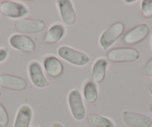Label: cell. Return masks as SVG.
I'll list each match as a JSON object with an SVG mask.
<instances>
[{
	"mask_svg": "<svg viewBox=\"0 0 152 127\" xmlns=\"http://www.w3.org/2000/svg\"><path fill=\"white\" fill-rule=\"evenodd\" d=\"M51 127H64V126L62 125V124L60 123H54L52 124Z\"/></svg>",
	"mask_w": 152,
	"mask_h": 127,
	"instance_id": "cell-23",
	"label": "cell"
},
{
	"mask_svg": "<svg viewBox=\"0 0 152 127\" xmlns=\"http://www.w3.org/2000/svg\"><path fill=\"white\" fill-rule=\"evenodd\" d=\"M122 120L124 123L131 127H151L152 119L144 114L126 111L123 113Z\"/></svg>",
	"mask_w": 152,
	"mask_h": 127,
	"instance_id": "cell-8",
	"label": "cell"
},
{
	"mask_svg": "<svg viewBox=\"0 0 152 127\" xmlns=\"http://www.w3.org/2000/svg\"><path fill=\"white\" fill-rule=\"evenodd\" d=\"M8 56V51L5 49H0V62L5 61Z\"/></svg>",
	"mask_w": 152,
	"mask_h": 127,
	"instance_id": "cell-22",
	"label": "cell"
},
{
	"mask_svg": "<svg viewBox=\"0 0 152 127\" xmlns=\"http://www.w3.org/2000/svg\"><path fill=\"white\" fill-rule=\"evenodd\" d=\"M0 97H1V91H0Z\"/></svg>",
	"mask_w": 152,
	"mask_h": 127,
	"instance_id": "cell-27",
	"label": "cell"
},
{
	"mask_svg": "<svg viewBox=\"0 0 152 127\" xmlns=\"http://www.w3.org/2000/svg\"><path fill=\"white\" fill-rule=\"evenodd\" d=\"M59 7L60 14L64 23L68 26H72L76 21V14L71 1L59 0L57 2Z\"/></svg>",
	"mask_w": 152,
	"mask_h": 127,
	"instance_id": "cell-12",
	"label": "cell"
},
{
	"mask_svg": "<svg viewBox=\"0 0 152 127\" xmlns=\"http://www.w3.org/2000/svg\"><path fill=\"white\" fill-rule=\"evenodd\" d=\"M45 27L44 22L37 19H22L15 23L16 29L24 34H37L43 32Z\"/></svg>",
	"mask_w": 152,
	"mask_h": 127,
	"instance_id": "cell-5",
	"label": "cell"
},
{
	"mask_svg": "<svg viewBox=\"0 0 152 127\" xmlns=\"http://www.w3.org/2000/svg\"><path fill=\"white\" fill-rule=\"evenodd\" d=\"M148 109H149V112L152 114V103L148 106Z\"/></svg>",
	"mask_w": 152,
	"mask_h": 127,
	"instance_id": "cell-25",
	"label": "cell"
},
{
	"mask_svg": "<svg viewBox=\"0 0 152 127\" xmlns=\"http://www.w3.org/2000/svg\"><path fill=\"white\" fill-rule=\"evenodd\" d=\"M84 100L88 103L93 104L96 103L98 98V90L96 83L93 81H88L84 87Z\"/></svg>",
	"mask_w": 152,
	"mask_h": 127,
	"instance_id": "cell-18",
	"label": "cell"
},
{
	"mask_svg": "<svg viewBox=\"0 0 152 127\" xmlns=\"http://www.w3.org/2000/svg\"><path fill=\"white\" fill-rule=\"evenodd\" d=\"M68 103L73 117L78 121L83 120L86 116V109L81 93L78 89H74L69 92Z\"/></svg>",
	"mask_w": 152,
	"mask_h": 127,
	"instance_id": "cell-4",
	"label": "cell"
},
{
	"mask_svg": "<svg viewBox=\"0 0 152 127\" xmlns=\"http://www.w3.org/2000/svg\"><path fill=\"white\" fill-rule=\"evenodd\" d=\"M142 14L146 18L152 17V0H144L141 4Z\"/></svg>",
	"mask_w": 152,
	"mask_h": 127,
	"instance_id": "cell-19",
	"label": "cell"
},
{
	"mask_svg": "<svg viewBox=\"0 0 152 127\" xmlns=\"http://www.w3.org/2000/svg\"><path fill=\"white\" fill-rule=\"evenodd\" d=\"M9 43L13 48L27 53H34L35 51L34 42L24 35H14L9 39Z\"/></svg>",
	"mask_w": 152,
	"mask_h": 127,
	"instance_id": "cell-9",
	"label": "cell"
},
{
	"mask_svg": "<svg viewBox=\"0 0 152 127\" xmlns=\"http://www.w3.org/2000/svg\"><path fill=\"white\" fill-rule=\"evenodd\" d=\"M0 13H1V12H0Z\"/></svg>",
	"mask_w": 152,
	"mask_h": 127,
	"instance_id": "cell-29",
	"label": "cell"
},
{
	"mask_svg": "<svg viewBox=\"0 0 152 127\" xmlns=\"http://www.w3.org/2000/svg\"><path fill=\"white\" fill-rule=\"evenodd\" d=\"M148 26L142 23L127 32L123 37V42L127 45H134L140 43L148 36Z\"/></svg>",
	"mask_w": 152,
	"mask_h": 127,
	"instance_id": "cell-6",
	"label": "cell"
},
{
	"mask_svg": "<svg viewBox=\"0 0 152 127\" xmlns=\"http://www.w3.org/2000/svg\"><path fill=\"white\" fill-rule=\"evenodd\" d=\"M64 35H65V28L64 27V26L59 23L55 24L51 26L50 29L45 35L43 41L45 43L53 44L61 40Z\"/></svg>",
	"mask_w": 152,
	"mask_h": 127,
	"instance_id": "cell-15",
	"label": "cell"
},
{
	"mask_svg": "<svg viewBox=\"0 0 152 127\" xmlns=\"http://www.w3.org/2000/svg\"><path fill=\"white\" fill-rule=\"evenodd\" d=\"M44 69L49 76L58 78L64 72V66L61 61L55 56H49L44 61Z\"/></svg>",
	"mask_w": 152,
	"mask_h": 127,
	"instance_id": "cell-13",
	"label": "cell"
},
{
	"mask_svg": "<svg viewBox=\"0 0 152 127\" xmlns=\"http://www.w3.org/2000/svg\"><path fill=\"white\" fill-rule=\"evenodd\" d=\"M125 31V26L121 22L111 25L102 33L100 37V45L104 50L110 47L114 42L121 37Z\"/></svg>",
	"mask_w": 152,
	"mask_h": 127,
	"instance_id": "cell-3",
	"label": "cell"
},
{
	"mask_svg": "<svg viewBox=\"0 0 152 127\" xmlns=\"http://www.w3.org/2000/svg\"><path fill=\"white\" fill-rule=\"evenodd\" d=\"M140 57L138 50L131 47L114 48L107 53V58L111 62H132Z\"/></svg>",
	"mask_w": 152,
	"mask_h": 127,
	"instance_id": "cell-1",
	"label": "cell"
},
{
	"mask_svg": "<svg viewBox=\"0 0 152 127\" xmlns=\"http://www.w3.org/2000/svg\"><path fill=\"white\" fill-rule=\"evenodd\" d=\"M135 2V1H126V2H128V3H129V2L131 3V2Z\"/></svg>",
	"mask_w": 152,
	"mask_h": 127,
	"instance_id": "cell-26",
	"label": "cell"
},
{
	"mask_svg": "<svg viewBox=\"0 0 152 127\" xmlns=\"http://www.w3.org/2000/svg\"><path fill=\"white\" fill-rule=\"evenodd\" d=\"M151 43H152V37H151Z\"/></svg>",
	"mask_w": 152,
	"mask_h": 127,
	"instance_id": "cell-28",
	"label": "cell"
},
{
	"mask_svg": "<svg viewBox=\"0 0 152 127\" xmlns=\"http://www.w3.org/2000/svg\"><path fill=\"white\" fill-rule=\"evenodd\" d=\"M28 73L32 84L37 87L43 88L48 85V81L43 72L41 66L37 61H33L29 65Z\"/></svg>",
	"mask_w": 152,
	"mask_h": 127,
	"instance_id": "cell-11",
	"label": "cell"
},
{
	"mask_svg": "<svg viewBox=\"0 0 152 127\" xmlns=\"http://www.w3.org/2000/svg\"><path fill=\"white\" fill-rule=\"evenodd\" d=\"M58 54L63 59L76 66H84L90 61V58L84 52L69 46H61Z\"/></svg>",
	"mask_w": 152,
	"mask_h": 127,
	"instance_id": "cell-2",
	"label": "cell"
},
{
	"mask_svg": "<svg viewBox=\"0 0 152 127\" xmlns=\"http://www.w3.org/2000/svg\"><path fill=\"white\" fill-rule=\"evenodd\" d=\"M9 123V117L6 109L0 103V126L6 127Z\"/></svg>",
	"mask_w": 152,
	"mask_h": 127,
	"instance_id": "cell-20",
	"label": "cell"
},
{
	"mask_svg": "<svg viewBox=\"0 0 152 127\" xmlns=\"http://www.w3.org/2000/svg\"><path fill=\"white\" fill-rule=\"evenodd\" d=\"M148 90H149V92H150L151 95V96H152V83H151V84H150V85H149Z\"/></svg>",
	"mask_w": 152,
	"mask_h": 127,
	"instance_id": "cell-24",
	"label": "cell"
},
{
	"mask_svg": "<svg viewBox=\"0 0 152 127\" xmlns=\"http://www.w3.org/2000/svg\"><path fill=\"white\" fill-rule=\"evenodd\" d=\"M142 73L146 76H152V58L148 61L142 70Z\"/></svg>",
	"mask_w": 152,
	"mask_h": 127,
	"instance_id": "cell-21",
	"label": "cell"
},
{
	"mask_svg": "<svg viewBox=\"0 0 152 127\" xmlns=\"http://www.w3.org/2000/svg\"><path fill=\"white\" fill-rule=\"evenodd\" d=\"M0 12L8 18H20L26 16L28 13V10L23 4L5 1L0 5Z\"/></svg>",
	"mask_w": 152,
	"mask_h": 127,
	"instance_id": "cell-7",
	"label": "cell"
},
{
	"mask_svg": "<svg viewBox=\"0 0 152 127\" xmlns=\"http://www.w3.org/2000/svg\"><path fill=\"white\" fill-rule=\"evenodd\" d=\"M32 119V109L28 105L21 106L17 112L14 127H29Z\"/></svg>",
	"mask_w": 152,
	"mask_h": 127,
	"instance_id": "cell-14",
	"label": "cell"
},
{
	"mask_svg": "<svg viewBox=\"0 0 152 127\" xmlns=\"http://www.w3.org/2000/svg\"><path fill=\"white\" fill-rule=\"evenodd\" d=\"M0 87L17 91H22L27 87V81L21 77L3 74L0 76Z\"/></svg>",
	"mask_w": 152,
	"mask_h": 127,
	"instance_id": "cell-10",
	"label": "cell"
},
{
	"mask_svg": "<svg viewBox=\"0 0 152 127\" xmlns=\"http://www.w3.org/2000/svg\"><path fill=\"white\" fill-rule=\"evenodd\" d=\"M88 123L92 127H115L111 120L96 114L88 115Z\"/></svg>",
	"mask_w": 152,
	"mask_h": 127,
	"instance_id": "cell-17",
	"label": "cell"
},
{
	"mask_svg": "<svg viewBox=\"0 0 152 127\" xmlns=\"http://www.w3.org/2000/svg\"><path fill=\"white\" fill-rule=\"evenodd\" d=\"M107 66L108 63L104 58H99L95 62L92 70V77L94 82L101 83L104 81Z\"/></svg>",
	"mask_w": 152,
	"mask_h": 127,
	"instance_id": "cell-16",
	"label": "cell"
}]
</instances>
